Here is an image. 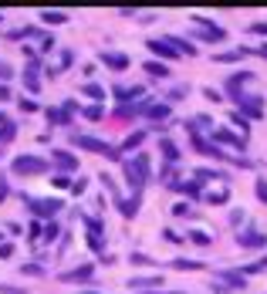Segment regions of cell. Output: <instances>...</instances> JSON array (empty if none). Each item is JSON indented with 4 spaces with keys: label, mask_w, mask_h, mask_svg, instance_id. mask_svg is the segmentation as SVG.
Segmentation results:
<instances>
[{
    "label": "cell",
    "mask_w": 267,
    "mask_h": 294,
    "mask_svg": "<svg viewBox=\"0 0 267 294\" xmlns=\"http://www.w3.org/2000/svg\"><path fill=\"white\" fill-rule=\"evenodd\" d=\"M51 156H55V162H58V166H61V169H78V159L71 156L68 149H55Z\"/></svg>",
    "instance_id": "7"
},
{
    "label": "cell",
    "mask_w": 267,
    "mask_h": 294,
    "mask_svg": "<svg viewBox=\"0 0 267 294\" xmlns=\"http://www.w3.org/2000/svg\"><path fill=\"white\" fill-rule=\"evenodd\" d=\"M237 102H240V108H244L247 115H254V119H260L264 115V98H257V95H237Z\"/></svg>",
    "instance_id": "4"
},
{
    "label": "cell",
    "mask_w": 267,
    "mask_h": 294,
    "mask_svg": "<svg viewBox=\"0 0 267 294\" xmlns=\"http://www.w3.org/2000/svg\"><path fill=\"white\" fill-rule=\"evenodd\" d=\"M41 21H44V24H65L68 14H61V11H41Z\"/></svg>",
    "instance_id": "15"
},
{
    "label": "cell",
    "mask_w": 267,
    "mask_h": 294,
    "mask_svg": "<svg viewBox=\"0 0 267 294\" xmlns=\"http://www.w3.org/2000/svg\"><path fill=\"white\" fill-rule=\"evenodd\" d=\"M0 122H4V115H0Z\"/></svg>",
    "instance_id": "41"
},
{
    "label": "cell",
    "mask_w": 267,
    "mask_h": 294,
    "mask_svg": "<svg viewBox=\"0 0 267 294\" xmlns=\"http://www.w3.org/2000/svg\"><path fill=\"white\" fill-rule=\"evenodd\" d=\"M173 213H176V216H186L189 213V203H176V206H173Z\"/></svg>",
    "instance_id": "34"
},
{
    "label": "cell",
    "mask_w": 267,
    "mask_h": 294,
    "mask_svg": "<svg viewBox=\"0 0 267 294\" xmlns=\"http://www.w3.org/2000/svg\"><path fill=\"white\" fill-rule=\"evenodd\" d=\"M71 190H75V196H81V193H85V180H78V183H71Z\"/></svg>",
    "instance_id": "36"
},
{
    "label": "cell",
    "mask_w": 267,
    "mask_h": 294,
    "mask_svg": "<svg viewBox=\"0 0 267 294\" xmlns=\"http://www.w3.org/2000/svg\"><path fill=\"white\" fill-rule=\"evenodd\" d=\"M149 115H152V119H166L169 105H149Z\"/></svg>",
    "instance_id": "24"
},
{
    "label": "cell",
    "mask_w": 267,
    "mask_h": 294,
    "mask_svg": "<svg viewBox=\"0 0 267 294\" xmlns=\"http://www.w3.org/2000/svg\"><path fill=\"white\" fill-rule=\"evenodd\" d=\"M55 237H58V226L47 223V226H44V240H55Z\"/></svg>",
    "instance_id": "33"
},
{
    "label": "cell",
    "mask_w": 267,
    "mask_h": 294,
    "mask_svg": "<svg viewBox=\"0 0 267 294\" xmlns=\"http://www.w3.org/2000/svg\"><path fill=\"white\" fill-rule=\"evenodd\" d=\"M21 108H24V112H34V108H37V105H34L31 98H21Z\"/></svg>",
    "instance_id": "35"
},
{
    "label": "cell",
    "mask_w": 267,
    "mask_h": 294,
    "mask_svg": "<svg viewBox=\"0 0 267 294\" xmlns=\"http://www.w3.org/2000/svg\"><path fill=\"white\" fill-rule=\"evenodd\" d=\"M0 237H4V233H0Z\"/></svg>",
    "instance_id": "42"
},
{
    "label": "cell",
    "mask_w": 267,
    "mask_h": 294,
    "mask_svg": "<svg viewBox=\"0 0 267 294\" xmlns=\"http://www.w3.org/2000/svg\"><path fill=\"white\" fill-rule=\"evenodd\" d=\"M47 162L37 156H17L14 159V172H21V176H37V172H44Z\"/></svg>",
    "instance_id": "3"
},
{
    "label": "cell",
    "mask_w": 267,
    "mask_h": 294,
    "mask_svg": "<svg viewBox=\"0 0 267 294\" xmlns=\"http://www.w3.org/2000/svg\"><path fill=\"white\" fill-rule=\"evenodd\" d=\"M0 200H7V183L0 180Z\"/></svg>",
    "instance_id": "39"
},
{
    "label": "cell",
    "mask_w": 267,
    "mask_h": 294,
    "mask_svg": "<svg viewBox=\"0 0 267 294\" xmlns=\"http://www.w3.org/2000/svg\"><path fill=\"white\" fill-rule=\"evenodd\" d=\"M51 186H58V190H65V186H71V180H68V176H55V180H51Z\"/></svg>",
    "instance_id": "29"
},
{
    "label": "cell",
    "mask_w": 267,
    "mask_h": 294,
    "mask_svg": "<svg viewBox=\"0 0 267 294\" xmlns=\"http://www.w3.org/2000/svg\"><path fill=\"white\" fill-rule=\"evenodd\" d=\"M237 244H240V247H264L267 237L260 233V230H247V233H240V237H237Z\"/></svg>",
    "instance_id": "6"
},
{
    "label": "cell",
    "mask_w": 267,
    "mask_h": 294,
    "mask_svg": "<svg viewBox=\"0 0 267 294\" xmlns=\"http://www.w3.org/2000/svg\"><path fill=\"white\" fill-rule=\"evenodd\" d=\"M159 149H163V156H166L169 162H176V159H179V149L173 146V142H169V139H159Z\"/></svg>",
    "instance_id": "14"
},
{
    "label": "cell",
    "mask_w": 267,
    "mask_h": 294,
    "mask_svg": "<svg viewBox=\"0 0 267 294\" xmlns=\"http://www.w3.org/2000/svg\"><path fill=\"white\" fill-rule=\"evenodd\" d=\"M27 203H31V210L37 216H55L61 210V200H27Z\"/></svg>",
    "instance_id": "5"
},
{
    "label": "cell",
    "mask_w": 267,
    "mask_h": 294,
    "mask_svg": "<svg viewBox=\"0 0 267 294\" xmlns=\"http://www.w3.org/2000/svg\"><path fill=\"white\" fill-rule=\"evenodd\" d=\"M91 277V264H81V267H71V271L61 274V281H88Z\"/></svg>",
    "instance_id": "9"
},
{
    "label": "cell",
    "mask_w": 267,
    "mask_h": 294,
    "mask_svg": "<svg viewBox=\"0 0 267 294\" xmlns=\"http://www.w3.org/2000/svg\"><path fill=\"white\" fill-rule=\"evenodd\" d=\"M115 95H119V98H125V102H129V98H139V95H142V88H115Z\"/></svg>",
    "instance_id": "20"
},
{
    "label": "cell",
    "mask_w": 267,
    "mask_h": 294,
    "mask_svg": "<svg viewBox=\"0 0 267 294\" xmlns=\"http://www.w3.org/2000/svg\"><path fill=\"white\" fill-rule=\"evenodd\" d=\"M196 176H200V180H217L220 172H213V169H196Z\"/></svg>",
    "instance_id": "31"
},
{
    "label": "cell",
    "mask_w": 267,
    "mask_h": 294,
    "mask_svg": "<svg viewBox=\"0 0 267 294\" xmlns=\"http://www.w3.org/2000/svg\"><path fill=\"white\" fill-rule=\"evenodd\" d=\"M173 186H176L179 193H186V196H196V193H200V186H196V183H173Z\"/></svg>",
    "instance_id": "21"
},
{
    "label": "cell",
    "mask_w": 267,
    "mask_h": 294,
    "mask_svg": "<svg viewBox=\"0 0 267 294\" xmlns=\"http://www.w3.org/2000/svg\"><path fill=\"white\" fill-rule=\"evenodd\" d=\"M173 267H176V271H200L203 264H200V260H186V257H179V260H173Z\"/></svg>",
    "instance_id": "17"
},
{
    "label": "cell",
    "mask_w": 267,
    "mask_h": 294,
    "mask_svg": "<svg viewBox=\"0 0 267 294\" xmlns=\"http://www.w3.org/2000/svg\"><path fill=\"white\" fill-rule=\"evenodd\" d=\"M230 122H234V125H240V132H247V119H244L240 112H234V115H230Z\"/></svg>",
    "instance_id": "28"
},
{
    "label": "cell",
    "mask_w": 267,
    "mask_h": 294,
    "mask_svg": "<svg viewBox=\"0 0 267 294\" xmlns=\"http://www.w3.org/2000/svg\"><path fill=\"white\" fill-rule=\"evenodd\" d=\"M11 254H14L11 244H0V257H11Z\"/></svg>",
    "instance_id": "37"
},
{
    "label": "cell",
    "mask_w": 267,
    "mask_h": 294,
    "mask_svg": "<svg viewBox=\"0 0 267 294\" xmlns=\"http://www.w3.org/2000/svg\"><path fill=\"white\" fill-rule=\"evenodd\" d=\"M159 284H163V277H132V281H129V287H135V291H139V287H159Z\"/></svg>",
    "instance_id": "12"
},
{
    "label": "cell",
    "mask_w": 267,
    "mask_h": 294,
    "mask_svg": "<svg viewBox=\"0 0 267 294\" xmlns=\"http://www.w3.org/2000/svg\"><path fill=\"white\" fill-rule=\"evenodd\" d=\"M149 51L152 54H163V57H176V47H169L166 41H149Z\"/></svg>",
    "instance_id": "11"
},
{
    "label": "cell",
    "mask_w": 267,
    "mask_h": 294,
    "mask_svg": "<svg viewBox=\"0 0 267 294\" xmlns=\"http://www.w3.org/2000/svg\"><path fill=\"white\" fill-rule=\"evenodd\" d=\"M166 44H176V51H183V54H196V47L189 41H183V37H166Z\"/></svg>",
    "instance_id": "16"
},
{
    "label": "cell",
    "mask_w": 267,
    "mask_h": 294,
    "mask_svg": "<svg viewBox=\"0 0 267 294\" xmlns=\"http://www.w3.org/2000/svg\"><path fill=\"white\" fill-rule=\"evenodd\" d=\"M210 203H227V190H217V193H206Z\"/></svg>",
    "instance_id": "27"
},
{
    "label": "cell",
    "mask_w": 267,
    "mask_h": 294,
    "mask_svg": "<svg viewBox=\"0 0 267 294\" xmlns=\"http://www.w3.org/2000/svg\"><path fill=\"white\" fill-rule=\"evenodd\" d=\"M142 139H145V132H135V136H129V139H125V146H122V149H135L139 142H142Z\"/></svg>",
    "instance_id": "26"
},
{
    "label": "cell",
    "mask_w": 267,
    "mask_h": 294,
    "mask_svg": "<svg viewBox=\"0 0 267 294\" xmlns=\"http://www.w3.org/2000/svg\"><path fill=\"white\" fill-rule=\"evenodd\" d=\"M125 180H129V186L132 190H142L145 180H149V156H139L132 159V162H125Z\"/></svg>",
    "instance_id": "1"
},
{
    "label": "cell",
    "mask_w": 267,
    "mask_h": 294,
    "mask_svg": "<svg viewBox=\"0 0 267 294\" xmlns=\"http://www.w3.org/2000/svg\"><path fill=\"white\" fill-rule=\"evenodd\" d=\"M145 71H149V75H156V78H166V75H169V68H166V65H159V61H149Z\"/></svg>",
    "instance_id": "18"
},
{
    "label": "cell",
    "mask_w": 267,
    "mask_h": 294,
    "mask_svg": "<svg viewBox=\"0 0 267 294\" xmlns=\"http://www.w3.org/2000/svg\"><path fill=\"white\" fill-rule=\"evenodd\" d=\"M220 277H223L227 284H234V287H244V277H240V274H234V271H223Z\"/></svg>",
    "instance_id": "22"
},
{
    "label": "cell",
    "mask_w": 267,
    "mask_h": 294,
    "mask_svg": "<svg viewBox=\"0 0 267 294\" xmlns=\"http://www.w3.org/2000/svg\"><path fill=\"white\" fill-rule=\"evenodd\" d=\"M85 115H88V119H101V105H91V108H85Z\"/></svg>",
    "instance_id": "32"
},
{
    "label": "cell",
    "mask_w": 267,
    "mask_h": 294,
    "mask_svg": "<svg viewBox=\"0 0 267 294\" xmlns=\"http://www.w3.org/2000/svg\"><path fill=\"white\" fill-rule=\"evenodd\" d=\"M7 98H11V91H7L4 85H0V102H7Z\"/></svg>",
    "instance_id": "38"
},
{
    "label": "cell",
    "mask_w": 267,
    "mask_h": 294,
    "mask_svg": "<svg viewBox=\"0 0 267 294\" xmlns=\"http://www.w3.org/2000/svg\"><path fill=\"white\" fill-rule=\"evenodd\" d=\"M257 196L267 203V180H257Z\"/></svg>",
    "instance_id": "30"
},
{
    "label": "cell",
    "mask_w": 267,
    "mask_h": 294,
    "mask_svg": "<svg viewBox=\"0 0 267 294\" xmlns=\"http://www.w3.org/2000/svg\"><path fill=\"white\" fill-rule=\"evenodd\" d=\"M85 95H91V98H105V88H98V85H85Z\"/></svg>",
    "instance_id": "25"
},
{
    "label": "cell",
    "mask_w": 267,
    "mask_h": 294,
    "mask_svg": "<svg viewBox=\"0 0 267 294\" xmlns=\"http://www.w3.org/2000/svg\"><path fill=\"white\" fill-rule=\"evenodd\" d=\"M119 210H122V216H135V213H139V196H132V200H119Z\"/></svg>",
    "instance_id": "13"
},
{
    "label": "cell",
    "mask_w": 267,
    "mask_h": 294,
    "mask_svg": "<svg viewBox=\"0 0 267 294\" xmlns=\"http://www.w3.org/2000/svg\"><path fill=\"white\" fill-rule=\"evenodd\" d=\"M101 61H105L109 68H115V71L129 68V57H125V54H115V51H101Z\"/></svg>",
    "instance_id": "8"
},
{
    "label": "cell",
    "mask_w": 267,
    "mask_h": 294,
    "mask_svg": "<svg viewBox=\"0 0 267 294\" xmlns=\"http://www.w3.org/2000/svg\"><path fill=\"white\" fill-rule=\"evenodd\" d=\"M78 294H95V291H78Z\"/></svg>",
    "instance_id": "40"
},
{
    "label": "cell",
    "mask_w": 267,
    "mask_h": 294,
    "mask_svg": "<svg viewBox=\"0 0 267 294\" xmlns=\"http://www.w3.org/2000/svg\"><path fill=\"white\" fill-rule=\"evenodd\" d=\"M254 78V75H250V71H240V75H234V78H230V91H237L240 88V85H247V81Z\"/></svg>",
    "instance_id": "19"
},
{
    "label": "cell",
    "mask_w": 267,
    "mask_h": 294,
    "mask_svg": "<svg viewBox=\"0 0 267 294\" xmlns=\"http://www.w3.org/2000/svg\"><path fill=\"white\" fill-rule=\"evenodd\" d=\"M213 139H217V142H227V146H244V139L240 136H234V132H230V129H217V132H213Z\"/></svg>",
    "instance_id": "10"
},
{
    "label": "cell",
    "mask_w": 267,
    "mask_h": 294,
    "mask_svg": "<svg viewBox=\"0 0 267 294\" xmlns=\"http://www.w3.org/2000/svg\"><path fill=\"white\" fill-rule=\"evenodd\" d=\"M71 142L78 149H88V152H101L105 159H122L119 156V149L109 146V142H101V139H91V136H71Z\"/></svg>",
    "instance_id": "2"
},
{
    "label": "cell",
    "mask_w": 267,
    "mask_h": 294,
    "mask_svg": "<svg viewBox=\"0 0 267 294\" xmlns=\"http://www.w3.org/2000/svg\"><path fill=\"white\" fill-rule=\"evenodd\" d=\"M189 240H193V244H200V247H206V244H210V233H203V230H193V233H189Z\"/></svg>",
    "instance_id": "23"
}]
</instances>
